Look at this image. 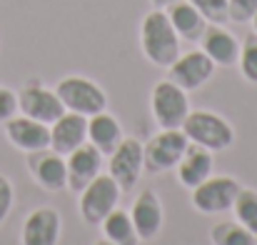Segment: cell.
<instances>
[{
  "label": "cell",
  "instance_id": "6da1fadb",
  "mask_svg": "<svg viewBox=\"0 0 257 245\" xmlns=\"http://www.w3.org/2000/svg\"><path fill=\"white\" fill-rule=\"evenodd\" d=\"M140 48H143V55L158 68H170L177 60L180 35L175 33L165 10L153 8L143 18V23H140Z\"/></svg>",
  "mask_w": 257,
  "mask_h": 245
},
{
  "label": "cell",
  "instance_id": "7a4b0ae2",
  "mask_svg": "<svg viewBox=\"0 0 257 245\" xmlns=\"http://www.w3.org/2000/svg\"><path fill=\"white\" fill-rule=\"evenodd\" d=\"M182 133L192 145L207 148L210 153H222L235 143V128L230 120L212 110H190L182 123Z\"/></svg>",
  "mask_w": 257,
  "mask_h": 245
},
{
  "label": "cell",
  "instance_id": "3957f363",
  "mask_svg": "<svg viewBox=\"0 0 257 245\" xmlns=\"http://www.w3.org/2000/svg\"><path fill=\"white\" fill-rule=\"evenodd\" d=\"M55 93L63 103L65 110L78 113V115H97L102 110H107V93L90 80L85 75H65L55 85Z\"/></svg>",
  "mask_w": 257,
  "mask_h": 245
},
{
  "label": "cell",
  "instance_id": "277c9868",
  "mask_svg": "<svg viewBox=\"0 0 257 245\" xmlns=\"http://www.w3.org/2000/svg\"><path fill=\"white\" fill-rule=\"evenodd\" d=\"M190 140L182 133V128H160L145 145H143V165L145 173L150 175H160L175 170V165L180 163L182 153L187 150Z\"/></svg>",
  "mask_w": 257,
  "mask_h": 245
},
{
  "label": "cell",
  "instance_id": "5b68a950",
  "mask_svg": "<svg viewBox=\"0 0 257 245\" xmlns=\"http://www.w3.org/2000/svg\"><path fill=\"white\" fill-rule=\"evenodd\" d=\"M122 188L115 183V178L107 175H97L92 183H87L85 188L80 190V200H78V210L83 215L87 225H100L105 220V215H110L117 203H120Z\"/></svg>",
  "mask_w": 257,
  "mask_h": 245
},
{
  "label": "cell",
  "instance_id": "8992f818",
  "mask_svg": "<svg viewBox=\"0 0 257 245\" xmlns=\"http://www.w3.org/2000/svg\"><path fill=\"white\" fill-rule=\"evenodd\" d=\"M150 110L160 128H182V123L192 108H190L187 90L175 85L170 78H165V80L155 83V88L150 93Z\"/></svg>",
  "mask_w": 257,
  "mask_h": 245
},
{
  "label": "cell",
  "instance_id": "52a82bcc",
  "mask_svg": "<svg viewBox=\"0 0 257 245\" xmlns=\"http://www.w3.org/2000/svg\"><path fill=\"white\" fill-rule=\"evenodd\" d=\"M240 183L230 175H210L197 188H192V208L202 215H220L232 210V203L240 193Z\"/></svg>",
  "mask_w": 257,
  "mask_h": 245
},
{
  "label": "cell",
  "instance_id": "ba28073f",
  "mask_svg": "<svg viewBox=\"0 0 257 245\" xmlns=\"http://www.w3.org/2000/svg\"><path fill=\"white\" fill-rule=\"evenodd\" d=\"M18 113L40 120L45 125H53L65 113V108L53 88H48L40 80H28L18 90Z\"/></svg>",
  "mask_w": 257,
  "mask_h": 245
},
{
  "label": "cell",
  "instance_id": "9c48e42d",
  "mask_svg": "<svg viewBox=\"0 0 257 245\" xmlns=\"http://www.w3.org/2000/svg\"><path fill=\"white\" fill-rule=\"evenodd\" d=\"M215 63L210 60V55L200 48V50H187V53H180L177 60L168 68V78L175 85H180L182 90H200L202 85L212 80L215 75Z\"/></svg>",
  "mask_w": 257,
  "mask_h": 245
},
{
  "label": "cell",
  "instance_id": "30bf717a",
  "mask_svg": "<svg viewBox=\"0 0 257 245\" xmlns=\"http://www.w3.org/2000/svg\"><path fill=\"white\" fill-rule=\"evenodd\" d=\"M25 165L30 178L48 193H60L68 188V165L65 155H58L55 150L45 148V150H35V153H25Z\"/></svg>",
  "mask_w": 257,
  "mask_h": 245
},
{
  "label": "cell",
  "instance_id": "8fae6325",
  "mask_svg": "<svg viewBox=\"0 0 257 245\" xmlns=\"http://www.w3.org/2000/svg\"><path fill=\"white\" fill-rule=\"evenodd\" d=\"M143 170H145V165H143V143L138 138H122L120 145L110 153L107 173L115 178V183L122 190H130L140 180Z\"/></svg>",
  "mask_w": 257,
  "mask_h": 245
},
{
  "label": "cell",
  "instance_id": "7c38bea8",
  "mask_svg": "<svg viewBox=\"0 0 257 245\" xmlns=\"http://www.w3.org/2000/svg\"><path fill=\"white\" fill-rule=\"evenodd\" d=\"M63 233V218L55 208L43 205L25 215L20 228V245H58Z\"/></svg>",
  "mask_w": 257,
  "mask_h": 245
},
{
  "label": "cell",
  "instance_id": "4fadbf2b",
  "mask_svg": "<svg viewBox=\"0 0 257 245\" xmlns=\"http://www.w3.org/2000/svg\"><path fill=\"white\" fill-rule=\"evenodd\" d=\"M5 125V138L13 148L23 150V153H35V150H45L50 148V125L33 120L28 115H13L10 120L3 123Z\"/></svg>",
  "mask_w": 257,
  "mask_h": 245
},
{
  "label": "cell",
  "instance_id": "5bb4252c",
  "mask_svg": "<svg viewBox=\"0 0 257 245\" xmlns=\"http://www.w3.org/2000/svg\"><path fill=\"white\" fill-rule=\"evenodd\" d=\"M130 218H133V225H135V230H138L140 243L155 240V238L160 235V230H163V223H165V210H163L160 198H158L153 190H143V193L133 200Z\"/></svg>",
  "mask_w": 257,
  "mask_h": 245
},
{
  "label": "cell",
  "instance_id": "9a60e30c",
  "mask_svg": "<svg viewBox=\"0 0 257 245\" xmlns=\"http://www.w3.org/2000/svg\"><path fill=\"white\" fill-rule=\"evenodd\" d=\"M65 165H68V188L73 193H80L87 183H92L102 173V153L92 143H83L70 155H65Z\"/></svg>",
  "mask_w": 257,
  "mask_h": 245
},
{
  "label": "cell",
  "instance_id": "2e32d148",
  "mask_svg": "<svg viewBox=\"0 0 257 245\" xmlns=\"http://www.w3.org/2000/svg\"><path fill=\"white\" fill-rule=\"evenodd\" d=\"M83 143H87V118L65 110L50 125V150L58 155H70Z\"/></svg>",
  "mask_w": 257,
  "mask_h": 245
},
{
  "label": "cell",
  "instance_id": "e0dca14e",
  "mask_svg": "<svg viewBox=\"0 0 257 245\" xmlns=\"http://www.w3.org/2000/svg\"><path fill=\"white\" fill-rule=\"evenodd\" d=\"M200 45L217 68H232L240 58V43L225 25L210 23L200 38Z\"/></svg>",
  "mask_w": 257,
  "mask_h": 245
},
{
  "label": "cell",
  "instance_id": "ac0fdd59",
  "mask_svg": "<svg viewBox=\"0 0 257 245\" xmlns=\"http://www.w3.org/2000/svg\"><path fill=\"white\" fill-rule=\"evenodd\" d=\"M215 153H210L207 148H200V145H187V150L182 153L180 163L175 165V173H177V180L180 185L185 188H197L202 180H207L212 175V168H215Z\"/></svg>",
  "mask_w": 257,
  "mask_h": 245
},
{
  "label": "cell",
  "instance_id": "d6986e66",
  "mask_svg": "<svg viewBox=\"0 0 257 245\" xmlns=\"http://www.w3.org/2000/svg\"><path fill=\"white\" fill-rule=\"evenodd\" d=\"M122 138H125V133H122L120 120L115 115H110L107 110L87 118V143H92L102 155H110L120 145Z\"/></svg>",
  "mask_w": 257,
  "mask_h": 245
},
{
  "label": "cell",
  "instance_id": "ffe728a7",
  "mask_svg": "<svg viewBox=\"0 0 257 245\" xmlns=\"http://www.w3.org/2000/svg\"><path fill=\"white\" fill-rule=\"evenodd\" d=\"M165 13L170 18L175 33L180 35V40H200L202 33H205V28L210 25L202 18V13L190 0H175L172 5L165 8Z\"/></svg>",
  "mask_w": 257,
  "mask_h": 245
},
{
  "label": "cell",
  "instance_id": "44dd1931",
  "mask_svg": "<svg viewBox=\"0 0 257 245\" xmlns=\"http://www.w3.org/2000/svg\"><path fill=\"white\" fill-rule=\"evenodd\" d=\"M100 228H102V235L107 240H112L115 245H140V238H138V230L133 225L130 213H125L120 208H115L110 215H105Z\"/></svg>",
  "mask_w": 257,
  "mask_h": 245
},
{
  "label": "cell",
  "instance_id": "7402d4cb",
  "mask_svg": "<svg viewBox=\"0 0 257 245\" xmlns=\"http://www.w3.org/2000/svg\"><path fill=\"white\" fill-rule=\"evenodd\" d=\"M215 245H255V233H250L237 220H222L210 230Z\"/></svg>",
  "mask_w": 257,
  "mask_h": 245
},
{
  "label": "cell",
  "instance_id": "603a6c76",
  "mask_svg": "<svg viewBox=\"0 0 257 245\" xmlns=\"http://www.w3.org/2000/svg\"><path fill=\"white\" fill-rule=\"evenodd\" d=\"M232 210H235V220L257 235V190L240 188V193L232 203Z\"/></svg>",
  "mask_w": 257,
  "mask_h": 245
},
{
  "label": "cell",
  "instance_id": "cb8c5ba5",
  "mask_svg": "<svg viewBox=\"0 0 257 245\" xmlns=\"http://www.w3.org/2000/svg\"><path fill=\"white\" fill-rule=\"evenodd\" d=\"M237 68L242 73V78L247 83L257 85V33H250L242 45H240V58H237Z\"/></svg>",
  "mask_w": 257,
  "mask_h": 245
},
{
  "label": "cell",
  "instance_id": "d4e9b609",
  "mask_svg": "<svg viewBox=\"0 0 257 245\" xmlns=\"http://www.w3.org/2000/svg\"><path fill=\"white\" fill-rule=\"evenodd\" d=\"M207 23H215V25H225L230 20V3L227 0H190Z\"/></svg>",
  "mask_w": 257,
  "mask_h": 245
},
{
  "label": "cell",
  "instance_id": "484cf974",
  "mask_svg": "<svg viewBox=\"0 0 257 245\" xmlns=\"http://www.w3.org/2000/svg\"><path fill=\"white\" fill-rule=\"evenodd\" d=\"M232 23H250L257 13V0H227Z\"/></svg>",
  "mask_w": 257,
  "mask_h": 245
},
{
  "label": "cell",
  "instance_id": "4316f807",
  "mask_svg": "<svg viewBox=\"0 0 257 245\" xmlns=\"http://www.w3.org/2000/svg\"><path fill=\"white\" fill-rule=\"evenodd\" d=\"M13 203H15V188L13 183L0 173V225L8 220L10 210H13Z\"/></svg>",
  "mask_w": 257,
  "mask_h": 245
},
{
  "label": "cell",
  "instance_id": "83f0119b",
  "mask_svg": "<svg viewBox=\"0 0 257 245\" xmlns=\"http://www.w3.org/2000/svg\"><path fill=\"white\" fill-rule=\"evenodd\" d=\"M15 113H18V93L0 85V123L10 120Z\"/></svg>",
  "mask_w": 257,
  "mask_h": 245
},
{
  "label": "cell",
  "instance_id": "f1b7e54d",
  "mask_svg": "<svg viewBox=\"0 0 257 245\" xmlns=\"http://www.w3.org/2000/svg\"><path fill=\"white\" fill-rule=\"evenodd\" d=\"M150 3H153V8H160V10H165V8H168V5H172L175 0H150Z\"/></svg>",
  "mask_w": 257,
  "mask_h": 245
},
{
  "label": "cell",
  "instance_id": "f546056e",
  "mask_svg": "<svg viewBox=\"0 0 257 245\" xmlns=\"http://www.w3.org/2000/svg\"><path fill=\"white\" fill-rule=\"evenodd\" d=\"M95 245H115L112 240H107V238H100V240H95Z\"/></svg>",
  "mask_w": 257,
  "mask_h": 245
},
{
  "label": "cell",
  "instance_id": "4dcf8cb0",
  "mask_svg": "<svg viewBox=\"0 0 257 245\" xmlns=\"http://www.w3.org/2000/svg\"><path fill=\"white\" fill-rule=\"evenodd\" d=\"M250 23H252V28H255V30H252V33H257V13H255V18H252V20H250Z\"/></svg>",
  "mask_w": 257,
  "mask_h": 245
},
{
  "label": "cell",
  "instance_id": "1f68e13d",
  "mask_svg": "<svg viewBox=\"0 0 257 245\" xmlns=\"http://www.w3.org/2000/svg\"><path fill=\"white\" fill-rule=\"evenodd\" d=\"M255 245H257V235H255Z\"/></svg>",
  "mask_w": 257,
  "mask_h": 245
}]
</instances>
